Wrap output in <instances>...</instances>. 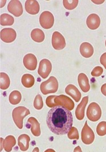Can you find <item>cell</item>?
I'll return each mask as SVG.
<instances>
[{
  "mask_svg": "<svg viewBox=\"0 0 106 152\" xmlns=\"http://www.w3.org/2000/svg\"><path fill=\"white\" fill-rule=\"evenodd\" d=\"M103 72V69L100 66H97L94 68L92 72H91V75L94 77H98L100 76Z\"/></svg>",
  "mask_w": 106,
  "mask_h": 152,
  "instance_id": "4dcf8cb0",
  "label": "cell"
},
{
  "mask_svg": "<svg viewBox=\"0 0 106 152\" xmlns=\"http://www.w3.org/2000/svg\"><path fill=\"white\" fill-rule=\"evenodd\" d=\"M34 107L37 110H41L43 107V102L41 95L38 94L34 101Z\"/></svg>",
  "mask_w": 106,
  "mask_h": 152,
  "instance_id": "f1b7e54d",
  "label": "cell"
},
{
  "mask_svg": "<svg viewBox=\"0 0 106 152\" xmlns=\"http://www.w3.org/2000/svg\"><path fill=\"white\" fill-rule=\"evenodd\" d=\"M10 84V80L8 75L4 72H1V88L2 90H6L8 88Z\"/></svg>",
  "mask_w": 106,
  "mask_h": 152,
  "instance_id": "484cf974",
  "label": "cell"
},
{
  "mask_svg": "<svg viewBox=\"0 0 106 152\" xmlns=\"http://www.w3.org/2000/svg\"><path fill=\"white\" fill-rule=\"evenodd\" d=\"M89 102V96H86L83 97L82 101L78 105L75 110V115L76 118L79 121H81L84 117V111L86 106Z\"/></svg>",
  "mask_w": 106,
  "mask_h": 152,
  "instance_id": "9a60e30c",
  "label": "cell"
},
{
  "mask_svg": "<svg viewBox=\"0 0 106 152\" xmlns=\"http://www.w3.org/2000/svg\"><path fill=\"white\" fill-rule=\"evenodd\" d=\"M65 92L67 95L71 96L76 102L80 101L82 96L81 93L74 85H68L66 87Z\"/></svg>",
  "mask_w": 106,
  "mask_h": 152,
  "instance_id": "e0dca14e",
  "label": "cell"
},
{
  "mask_svg": "<svg viewBox=\"0 0 106 152\" xmlns=\"http://www.w3.org/2000/svg\"><path fill=\"white\" fill-rule=\"evenodd\" d=\"M52 45L56 50H61L66 47L65 37L59 32H54L52 36Z\"/></svg>",
  "mask_w": 106,
  "mask_h": 152,
  "instance_id": "9c48e42d",
  "label": "cell"
},
{
  "mask_svg": "<svg viewBox=\"0 0 106 152\" xmlns=\"http://www.w3.org/2000/svg\"></svg>",
  "mask_w": 106,
  "mask_h": 152,
  "instance_id": "f35d334b",
  "label": "cell"
},
{
  "mask_svg": "<svg viewBox=\"0 0 106 152\" xmlns=\"http://www.w3.org/2000/svg\"><path fill=\"white\" fill-rule=\"evenodd\" d=\"M6 1H1V8H2L4 7L5 4H6Z\"/></svg>",
  "mask_w": 106,
  "mask_h": 152,
  "instance_id": "d590c367",
  "label": "cell"
},
{
  "mask_svg": "<svg viewBox=\"0 0 106 152\" xmlns=\"http://www.w3.org/2000/svg\"><path fill=\"white\" fill-rule=\"evenodd\" d=\"M67 136L70 140H78L79 138V135L78 129L75 127H72L69 132Z\"/></svg>",
  "mask_w": 106,
  "mask_h": 152,
  "instance_id": "f546056e",
  "label": "cell"
},
{
  "mask_svg": "<svg viewBox=\"0 0 106 152\" xmlns=\"http://www.w3.org/2000/svg\"><path fill=\"white\" fill-rule=\"evenodd\" d=\"M82 142L86 145L92 144L95 139V134L92 130L87 124V121L85 122V125L83 127L81 133Z\"/></svg>",
  "mask_w": 106,
  "mask_h": 152,
  "instance_id": "52a82bcc",
  "label": "cell"
},
{
  "mask_svg": "<svg viewBox=\"0 0 106 152\" xmlns=\"http://www.w3.org/2000/svg\"><path fill=\"white\" fill-rule=\"evenodd\" d=\"M27 124H30L32 133L35 137H39L41 135L40 124L38 121L34 117H30L28 119Z\"/></svg>",
  "mask_w": 106,
  "mask_h": 152,
  "instance_id": "d6986e66",
  "label": "cell"
},
{
  "mask_svg": "<svg viewBox=\"0 0 106 152\" xmlns=\"http://www.w3.org/2000/svg\"><path fill=\"white\" fill-rule=\"evenodd\" d=\"M16 32L12 28H4L1 31V39L4 42H13L16 40Z\"/></svg>",
  "mask_w": 106,
  "mask_h": 152,
  "instance_id": "8fae6325",
  "label": "cell"
},
{
  "mask_svg": "<svg viewBox=\"0 0 106 152\" xmlns=\"http://www.w3.org/2000/svg\"><path fill=\"white\" fill-rule=\"evenodd\" d=\"M44 152H56V151L54 150V149H47Z\"/></svg>",
  "mask_w": 106,
  "mask_h": 152,
  "instance_id": "8d00e7d4",
  "label": "cell"
},
{
  "mask_svg": "<svg viewBox=\"0 0 106 152\" xmlns=\"http://www.w3.org/2000/svg\"><path fill=\"white\" fill-rule=\"evenodd\" d=\"M79 3V1L78 0H72V1H68V0H64L63 1V6L67 10H73L75 8L78 4Z\"/></svg>",
  "mask_w": 106,
  "mask_h": 152,
  "instance_id": "4316f807",
  "label": "cell"
},
{
  "mask_svg": "<svg viewBox=\"0 0 106 152\" xmlns=\"http://www.w3.org/2000/svg\"><path fill=\"white\" fill-rule=\"evenodd\" d=\"M100 63L105 67L106 69V52L104 53L100 57Z\"/></svg>",
  "mask_w": 106,
  "mask_h": 152,
  "instance_id": "1f68e13d",
  "label": "cell"
},
{
  "mask_svg": "<svg viewBox=\"0 0 106 152\" xmlns=\"http://www.w3.org/2000/svg\"><path fill=\"white\" fill-rule=\"evenodd\" d=\"M31 37L35 42H42L45 39V34L40 29H34L31 32Z\"/></svg>",
  "mask_w": 106,
  "mask_h": 152,
  "instance_id": "7402d4cb",
  "label": "cell"
},
{
  "mask_svg": "<svg viewBox=\"0 0 106 152\" xmlns=\"http://www.w3.org/2000/svg\"><path fill=\"white\" fill-rule=\"evenodd\" d=\"M40 89L43 95L56 93L58 89L57 79L54 76H51L48 80L41 83Z\"/></svg>",
  "mask_w": 106,
  "mask_h": 152,
  "instance_id": "277c9868",
  "label": "cell"
},
{
  "mask_svg": "<svg viewBox=\"0 0 106 152\" xmlns=\"http://www.w3.org/2000/svg\"><path fill=\"white\" fill-rule=\"evenodd\" d=\"M46 103L49 107L53 108L59 106H63L70 111L73 110L75 106L72 99L65 95L49 96L46 99Z\"/></svg>",
  "mask_w": 106,
  "mask_h": 152,
  "instance_id": "7a4b0ae2",
  "label": "cell"
},
{
  "mask_svg": "<svg viewBox=\"0 0 106 152\" xmlns=\"http://www.w3.org/2000/svg\"><path fill=\"white\" fill-rule=\"evenodd\" d=\"M54 23V17L53 15L49 11L42 12L40 17V23L41 26L46 29L51 28Z\"/></svg>",
  "mask_w": 106,
  "mask_h": 152,
  "instance_id": "8992f818",
  "label": "cell"
},
{
  "mask_svg": "<svg viewBox=\"0 0 106 152\" xmlns=\"http://www.w3.org/2000/svg\"><path fill=\"white\" fill-rule=\"evenodd\" d=\"M1 152L3 148L6 152H10L12 151L13 148L16 145V141L14 136L8 135L4 140L3 138H1Z\"/></svg>",
  "mask_w": 106,
  "mask_h": 152,
  "instance_id": "7c38bea8",
  "label": "cell"
},
{
  "mask_svg": "<svg viewBox=\"0 0 106 152\" xmlns=\"http://www.w3.org/2000/svg\"><path fill=\"white\" fill-rule=\"evenodd\" d=\"M86 24L89 28L91 30H95L99 28L100 24V19L97 14L92 13L90 15L86 21Z\"/></svg>",
  "mask_w": 106,
  "mask_h": 152,
  "instance_id": "2e32d148",
  "label": "cell"
},
{
  "mask_svg": "<svg viewBox=\"0 0 106 152\" xmlns=\"http://www.w3.org/2000/svg\"><path fill=\"white\" fill-rule=\"evenodd\" d=\"M94 3H95V4H102V3H103L104 2H105V1L103 0V1H95V0H93V1H92Z\"/></svg>",
  "mask_w": 106,
  "mask_h": 152,
  "instance_id": "e575fe53",
  "label": "cell"
},
{
  "mask_svg": "<svg viewBox=\"0 0 106 152\" xmlns=\"http://www.w3.org/2000/svg\"><path fill=\"white\" fill-rule=\"evenodd\" d=\"M80 52L83 57L89 58L94 53L93 47L89 42H83L80 46Z\"/></svg>",
  "mask_w": 106,
  "mask_h": 152,
  "instance_id": "ffe728a7",
  "label": "cell"
},
{
  "mask_svg": "<svg viewBox=\"0 0 106 152\" xmlns=\"http://www.w3.org/2000/svg\"><path fill=\"white\" fill-rule=\"evenodd\" d=\"M8 10L16 17H19L23 13L22 5L19 1H10L8 5Z\"/></svg>",
  "mask_w": 106,
  "mask_h": 152,
  "instance_id": "30bf717a",
  "label": "cell"
},
{
  "mask_svg": "<svg viewBox=\"0 0 106 152\" xmlns=\"http://www.w3.org/2000/svg\"><path fill=\"white\" fill-rule=\"evenodd\" d=\"M40 152V150H39V148H35L34 149V150L33 151V152Z\"/></svg>",
  "mask_w": 106,
  "mask_h": 152,
  "instance_id": "74e56055",
  "label": "cell"
},
{
  "mask_svg": "<svg viewBox=\"0 0 106 152\" xmlns=\"http://www.w3.org/2000/svg\"><path fill=\"white\" fill-rule=\"evenodd\" d=\"M22 99L21 94L18 91H13L9 95V100L12 104L16 105L18 104Z\"/></svg>",
  "mask_w": 106,
  "mask_h": 152,
  "instance_id": "cb8c5ba5",
  "label": "cell"
},
{
  "mask_svg": "<svg viewBox=\"0 0 106 152\" xmlns=\"http://www.w3.org/2000/svg\"><path fill=\"white\" fill-rule=\"evenodd\" d=\"M26 11L32 15H37L40 12V5L38 1L33 0H27L25 5Z\"/></svg>",
  "mask_w": 106,
  "mask_h": 152,
  "instance_id": "5bb4252c",
  "label": "cell"
},
{
  "mask_svg": "<svg viewBox=\"0 0 106 152\" xmlns=\"http://www.w3.org/2000/svg\"><path fill=\"white\" fill-rule=\"evenodd\" d=\"M102 116V110L98 103L92 102L90 103L87 110V117L92 122H97Z\"/></svg>",
  "mask_w": 106,
  "mask_h": 152,
  "instance_id": "5b68a950",
  "label": "cell"
},
{
  "mask_svg": "<svg viewBox=\"0 0 106 152\" xmlns=\"http://www.w3.org/2000/svg\"><path fill=\"white\" fill-rule=\"evenodd\" d=\"M74 152H82V149L80 146H77L74 149Z\"/></svg>",
  "mask_w": 106,
  "mask_h": 152,
  "instance_id": "836d02e7",
  "label": "cell"
},
{
  "mask_svg": "<svg viewBox=\"0 0 106 152\" xmlns=\"http://www.w3.org/2000/svg\"><path fill=\"white\" fill-rule=\"evenodd\" d=\"M101 92L102 93L106 96V83L102 85L101 87Z\"/></svg>",
  "mask_w": 106,
  "mask_h": 152,
  "instance_id": "d6a6232c",
  "label": "cell"
},
{
  "mask_svg": "<svg viewBox=\"0 0 106 152\" xmlns=\"http://www.w3.org/2000/svg\"><path fill=\"white\" fill-rule=\"evenodd\" d=\"M52 69L51 63L46 59H42L40 63L38 73L43 79H46L49 76Z\"/></svg>",
  "mask_w": 106,
  "mask_h": 152,
  "instance_id": "ba28073f",
  "label": "cell"
},
{
  "mask_svg": "<svg viewBox=\"0 0 106 152\" xmlns=\"http://www.w3.org/2000/svg\"><path fill=\"white\" fill-rule=\"evenodd\" d=\"M30 141V137L25 134H21L18 137V144L21 151L26 152V151H27L29 147Z\"/></svg>",
  "mask_w": 106,
  "mask_h": 152,
  "instance_id": "44dd1931",
  "label": "cell"
},
{
  "mask_svg": "<svg viewBox=\"0 0 106 152\" xmlns=\"http://www.w3.org/2000/svg\"><path fill=\"white\" fill-rule=\"evenodd\" d=\"M78 82L83 93H87L90 89L89 81L87 76L84 73H81L78 77Z\"/></svg>",
  "mask_w": 106,
  "mask_h": 152,
  "instance_id": "ac0fdd59",
  "label": "cell"
},
{
  "mask_svg": "<svg viewBox=\"0 0 106 152\" xmlns=\"http://www.w3.org/2000/svg\"><path fill=\"white\" fill-rule=\"evenodd\" d=\"M30 114V112L29 110L24 106L17 107L13 110V119L18 129H22L23 128V119Z\"/></svg>",
  "mask_w": 106,
  "mask_h": 152,
  "instance_id": "3957f363",
  "label": "cell"
},
{
  "mask_svg": "<svg viewBox=\"0 0 106 152\" xmlns=\"http://www.w3.org/2000/svg\"><path fill=\"white\" fill-rule=\"evenodd\" d=\"M23 63L25 67L30 71H34L37 66V59L34 55L28 53L24 58Z\"/></svg>",
  "mask_w": 106,
  "mask_h": 152,
  "instance_id": "4fadbf2b",
  "label": "cell"
},
{
  "mask_svg": "<svg viewBox=\"0 0 106 152\" xmlns=\"http://www.w3.org/2000/svg\"><path fill=\"white\" fill-rule=\"evenodd\" d=\"M22 85L26 88H30L33 87L35 83V79L33 75L28 74H24L21 79Z\"/></svg>",
  "mask_w": 106,
  "mask_h": 152,
  "instance_id": "603a6c76",
  "label": "cell"
},
{
  "mask_svg": "<svg viewBox=\"0 0 106 152\" xmlns=\"http://www.w3.org/2000/svg\"><path fill=\"white\" fill-rule=\"evenodd\" d=\"M48 126L56 135H65L73 126V118L70 110L63 106H56L49 110L46 118Z\"/></svg>",
  "mask_w": 106,
  "mask_h": 152,
  "instance_id": "6da1fadb",
  "label": "cell"
},
{
  "mask_svg": "<svg viewBox=\"0 0 106 152\" xmlns=\"http://www.w3.org/2000/svg\"><path fill=\"white\" fill-rule=\"evenodd\" d=\"M97 132L99 136H104L106 134V122H100L97 127Z\"/></svg>",
  "mask_w": 106,
  "mask_h": 152,
  "instance_id": "83f0119b",
  "label": "cell"
},
{
  "mask_svg": "<svg viewBox=\"0 0 106 152\" xmlns=\"http://www.w3.org/2000/svg\"><path fill=\"white\" fill-rule=\"evenodd\" d=\"M14 23V19L12 16L6 13L1 15V25L2 26H12Z\"/></svg>",
  "mask_w": 106,
  "mask_h": 152,
  "instance_id": "d4e9b609",
  "label": "cell"
}]
</instances>
